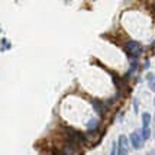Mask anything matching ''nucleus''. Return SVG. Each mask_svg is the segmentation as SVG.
I'll list each match as a JSON object with an SVG mask.
<instances>
[{
	"label": "nucleus",
	"mask_w": 155,
	"mask_h": 155,
	"mask_svg": "<svg viewBox=\"0 0 155 155\" xmlns=\"http://www.w3.org/2000/svg\"><path fill=\"white\" fill-rule=\"evenodd\" d=\"M149 123H151V115L149 113H142V139L147 141L149 139V135H151V129H149Z\"/></svg>",
	"instance_id": "f257e3e1"
},
{
	"label": "nucleus",
	"mask_w": 155,
	"mask_h": 155,
	"mask_svg": "<svg viewBox=\"0 0 155 155\" xmlns=\"http://www.w3.org/2000/svg\"><path fill=\"white\" fill-rule=\"evenodd\" d=\"M125 49H126V54H129L130 57H138V55L142 54L141 44L136 42V41H129L128 44L125 45Z\"/></svg>",
	"instance_id": "f03ea898"
},
{
	"label": "nucleus",
	"mask_w": 155,
	"mask_h": 155,
	"mask_svg": "<svg viewBox=\"0 0 155 155\" xmlns=\"http://www.w3.org/2000/svg\"><path fill=\"white\" fill-rule=\"evenodd\" d=\"M116 147H117V155H128V151H129L128 138L125 135H120L119 136V141L116 143Z\"/></svg>",
	"instance_id": "7ed1b4c3"
},
{
	"label": "nucleus",
	"mask_w": 155,
	"mask_h": 155,
	"mask_svg": "<svg viewBox=\"0 0 155 155\" xmlns=\"http://www.w3.org/2000/svg\"><path fill=\"white\" fill-rule=\"evenodd\" d=\"M129 139L132 142V147L135 149H139L142 148V145H143V139H142V135L139 132H132L130 136H129Z\"/></svg>",
	"instance_id": "20e7f679"
},
{
	"label": "nucleus",
	"mask_w": 155,
	"mask_h": 155,
	"mask_svg": "<svg viewBox=\"0 0 155 155\" xmlns=\"http://www.w3.org/2000/svg\"><path fill=\"white\" fill-rule=\"evenodd\" d=\"M148 84H149V88L155 91V75L154 74H148Z\"/></svg>",
	"instance_id": "39448f33"
},
{
	"label": "nucleus",
	"mask_w": 155,
	"mask_h": 155,
	"mask_svg": "<svg viewBox=\"0 0 155 155\" xmlns=\"http://www.w3.org/2000/svg\"><path fill=\"white\" fill-rule=\"evenodd\" d=\"M97 125H99V122L96 120V119H93V120L88 122V129H90V130H96V129H97Z\"/></svg>",
	"instance_id": "423d86ee"
},
{
	"label": "nucleus",
	"mask_w": 155,
	"mask_h": 155,
	"mask_svg": "<svg viewBox=\"0 0 155 155\" xmlns=\"http://www.w3.org/2000/svg\"><path fill=\"white\" fill-rule=\"evenodd\" d=\"M93 106H94V109L99 112V113H103V107L100 106V101H97V100H94L93 101Z\"/></svg>",
	"instance_id": "0eeeda50"
},
{
	"label": "nucleus",
	"mask_w": 155,
	"mask_h": 155,
	"mask_svg": "<svg viewBox=\"0 0 155 155\" xmlns=\"http://www.w3.org/2000/svg\"><path fill=\"white\" fill-rule=\"evenodd\" d=\"M117 154V147H116V143L113 142V145H112V152H110V155H116Z\"/></svg>",
	"instance_id": "6e6552de"
},
{
	"label": "nucleus",
	"mask_w": 155,
	"mask_h": 155,
	"mask_svg": "<svg viewBox=\"0 0 155 155\" xmlns=\"http://www.w3.org/2000/svg\"><path fill=\"white\" fill-rule=\"evenodd\" d=\"M2 44H3V49H9V48H10V44H9L6 39L2 41Z\"/></svg>",
	"instance_id": "1a4fd4ad"
},
{
	"label": "nucleus",
	"mask_w": 155,
	"mask_h": 155,
	"mask_svg": "<svg viewBox=\"0 0 155 155\" xmlns=\"http://www.w3.org/2000/svg\"><path fill=\"white\" fill-rule=\"evenodd\" d=\"M149 155H155V149H154V151H152V152H151V154H149Z\"/></svg>",
	"instance_id": "9d476101"
},
{
	"label": "nucleus",
	"mask_w": 155,
	"mask_h": 155,
	"mask_svg": "<svg viewBox=\"0 0 155 155\" xmlns=\"http://www.w3.org/2000/svg\"><path fill=\"white\" fill-rule=\"evenodd\" d=\"M55 155H60V154H55Z\"/></svg>",
	"instance_id": "9b49d317"
}]
</instances>
